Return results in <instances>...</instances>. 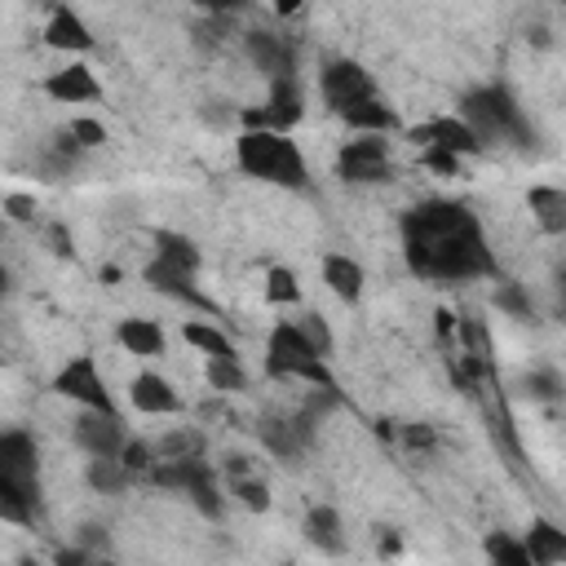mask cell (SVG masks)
Returning a JSON list of instances; mask_svg holds the SVG:
<instances>
[{
  "label": "cell",
  "mask_w": 566,
  "mask_h": 566,
  "mask_svg": "<svg viewBox=\"0 0 566 566\" xmlns=\"http://www.w3.org/2000/svg\"><path fill=\"white\" fill-rule=\"evenodd\" d=\"M323 97H327V106H336V111H345V106H354V102H363V97H376V84H371V75L358 66V62H327L323 66Z\"/></svg>",
  "instance_id": "ba28073f"
},
{
  "label": "cell",
  "mask_w": 566,
  "mask_h": 566,
  "mask_svg": "<svg viewBox=\"0 0 566 566\" xmlns=\"http://www.w3.org/2000/svg\"><path fill=\"white\" fill-rule=\"evenodd\" d=\"M265 301H274V305H296L301 301V283H296V274L287 265H274L265 274Z\"/></svg>",
  "instance_id": "f1b7e54d"
},
{
  "label": "cell",
  "mask_w": 566,
  "mask_h": 566,
  "mask_svg": "<svg viewBox=\"0 0 566 566\" xmlns=\"http://www.w3.org/2000/svg\"><path fill=\"white\" fill-rule=\"evenodd\" d=\"M243 49H248V57L256 62V71H265L270 80H283V75L296 71L292 49H287L279 35H270V31H248V35H243Z\"/></svg>",
  "instance_id": "5bb4252c"
},
{
  "label": "cell",
  "mask_w": 566,
  "mask_h": 566,
  "mask_svg": "<svg viewBox=\"0 0 566 566\" xmlns=\"http://www.w3.org/2000/svg\"><path fill=\"white\" fill-rule=\"evenodd\" d=\"M44 93L49 97H57V102H97L102 97V84L93 80V71L88 66H80V62H71V66H62V71H53L49 80H44Z\"/></svg>",
  "instance_id": "9a60e30c"
},
{
  "label": "cell",
  "mask_w": 566,
  "mask_h": 566,
  "mask_svg": "<svg viewBox=\"0 0 566 566\" xmlns=\"http://www.w3.org/2000/svg\"><path fill=\"white\" fill-rule=\"evenodd\" d=\"M402 438H407L411 447H433V429H424V424H411Z\"/></svg>",
  "instance_id": "b9f144b4"
},
{
  "label": "cell",
  "mask_w": 566,
  "mask_h": 566,
  "mask_svg": "<svg viewBox=\"0 0 566 566\" xmlns=\"http://www.w3.org/2000/svg\"><path fill=\"white\" fill-rule=\"evenodd\" d=\"M526 389H531L535 398H544V402H553V398H557V376H553V371H535V376L526 380Z\"/></svg>",
  "instance_id": "ab89813d"
},
{
  "label": "cell",
  "mask_w": 566,
  "mask_h": 566,
  "mask_svg": "<svg viewBox=\"0 0 566 566\" xmlns=\"http://www.w3.org/2000/svg\"><path fill=\"white\" fill-rule=\"evenodd\" d=\"M323 283H327L340 301H358V296H363V265H358L354 256L327 252V256H323Z\"/></svg>",
  "instance_id": "ffe728a7"
},
{
  "label": "cell",
  "mask_w": 566,
  "mask_h": 566,
  "mask_svg": "<svg viewBox=\"0 0 566 566\" xmlns=\"http://www.w3.org/2000/svg\"><path fill=\"white\" fill-rule=\"evenodd\" d=\"M296 327H301V332H305V340H310V345H314V349H318V354H323V358H327V354H332V332H327V323H323V318H318V314H305V318H301V323H296Z\"/></svg>",
  "instance_id": "8d00e7d4"
},
{
  "label": "cell",
  "mask_w": 566,
  "mask_h": 566,
  "mask_svg": "<svg viewBox=\"0 0 566 566\" xmlns=\"http://www.w3.org/2000/svg\"><path fill=\"white\" fill-rule=\"evenodd\" d=\"M142 279H146L159 296H172V301H186V305H195V310H212V314H217V305L195 287V274L181 270V265H172V261H159V256H155Z\"/></svg>",
  "instance_id": "7c38bea8"
},
{
  "label": "cell",
  "mask_w": 566,
  "mask_h": 566,
  "mask_svg": "<svg viewBox=\"0 0 566 566\" xmlns=\"http://www.w3.org/2000/svg\"><path fill=\"white\" fill-rule=\"evenodd\" d=\"M354 133H394L398 128V115L380 102V97H363V102H354V106H345V111H336Z\"/></svg>",
  "instance_id": "d6986e66"
},
{
  "label": "cell",
  "mask_w": 566,
  "mask_h": 566,
  "mask_svg": "<svg viewBox=\"0 0 566 566\" xmlns=\"http://www.w3.org/2000/svg\"><path fill=\"white\" fill-rule=\"evenodd\" d=\"M203 13H234V9H243V0H195Z\"/></svg>",
  "instance_id": "60d3db41"
},
{
  "label": "cell",
  "mask_w": 566,
  "mask_h": 566,
  "mask_svg": "<svg viewBox=\"0 0 566 566\" xmlns=\"http://www.w3.org/2000/svg\"><path fill=\"white\" fill-rule=\"evenodd\" d=\"M181 336H186L199 354H208V358H239V354H234V340H230L221 327H212V323H199V318H195V323L181 327Z\"/></svg>",
  "instance_id": "d4e9b609"
},
{
  "label": "cell",
  "mask_w": 566,
  "mask_h": 566,
  "mask_svg": "<svg viewBox=\"0 0 566 566\" xmlns=\"http://www.w3.org/2000/svg\"><path fill=\"white\" fill-rule=\"evenodd\" d=\"M53 252H62V256L71 252V243H66V230H62V226H53Z\"/></svg>",
  "instance_id": "ee69618b"
},
{
  "label": "cell",
  "mask_w": 566,
  "mask_h": 566,
  "mask_svg": "<svg viewBox=\"0 0 566 566\" xmlns=\"http://www.w3.org/2000/svg\"><path fill=\"white\" fill-rule=\"evenodd\" d=\"M155 256L159 261H172L190 274H199V248L186 239V234H172V230H155Z\"/></svg>",
  "instance_id": "484cf974"
},
{
  "label": "cell",
  "mask_w": 566,
  "mask_h": 566,
  "mask_svg": "<svg viewBox=\"0 0 566 566\" xmlns=\"http://www.w3.org/2000/svg\"><path fill=\"white\" fill-rule=\"evenodd\" d=\"M9 292V274H4V265H0V296Z\"/></svg>",
  "instance_id": "f6af8a7d"
},
{
  "label": "cell",
  "mask_w": 566,
  "mask_h": 566,
  "mask_svg": "<svg viewBox=\"0 0 566 566\" xmlns=\"http://www.w3.org/2000/svg\"><path fill=\"white\" fill-rule=\"evenodd\" d=\"M486 557H495V566H531L526 544H517V539H509V535H500V531L486 539Z\"/></svg>",
  "instance_id": "4dcf8cb0"
},
{
  "label": "cell",
  "mask_w": 566,
  "mask_h": 566,
  "mask_svg": "<svg viewBox=\"0 0 566 566\" xmlns=\"http://www.w3.org/2000/svg\"><path fill=\"white\" fill-rule=\"evenodd\" d=\"M208 385L221 389V394H234V389L248 385V376H243L239 358H208Z\"/></svg>",
  "instance_id": "f546056e"
},
{
  "label": "cell",
  "mask_w": 566,
  "mask_h": 566,
  "mask_svg": "<svg viewBox=\"0 0 566 566\" xmlns=\"http://www.w3.org/2000/svg\"><path fill=\"white\" fill-rule=\"evenodd\" d=\"M411 142H420V146H438V150H451V155H478V150H482L478 133H473L460 115L424 119L420 128H411Z\"/></svg>",
  "instance_id": "30bf717a"
},
{
  "label": "cell",
  "mask_w": 566,
  "mask_h": 566,
  "mask_svg": "<svg viewBox=\"0 0 566 566\" xmlns=\"http://www.w3.org/2000/svg\"><path fill=\"white\" fill-rule=\"evenodd\" d=\"M301 4H305V0H270V9H274L279 18H292V13H301Z\"/></svg>",
  "instance_id": "7bdbcfd3"
},
{
  "label": "cell",
  "mask_w": 566,
  "mask_h": 566,
  "mask_svg": "<svg viewBox=\"0 0 566 566\" xmlns=\"http://www.w3.org/2000/svg\"><path fill=\"white\" fill-rule=\"evenodd\" d=\"M75 442L88 451V455H119L124 447V424L115 411H88L75 420Z\"/></svg>",
  "instance_id": "4fadbf2b"
},
{
  "label": "cell",
  "mask_w": 566,
  "mask_h": 566,
  "mask_svg": "<svg viewBox=\"0 0 566 566\" xmlns=\"http://www.w3.org/2000/svg\"><path fill=\"white\" fill-rule=\"evenodd\" d=\"M301 115H305V106H301V88H296L292 75H283V80H274L265 111H248L243 124H248V128H274V133H287Z\"/></svg>",
  "instance_id": "9c48e42d"
},
{
  "label": "cell",
  "mask_w": 566,
  "mask_h": 566,
  "mask_svg": "<svg viewBox=\"0 0 566 566\" xmlns=\"http://www.w3.org/2000/svg\"><path fill=\"white\" fill-rule=\"evenodd\" d=\"M460 119L478 133V142H486V137H495V142L509 137V142H517V146H531V142H535V133H531L522 106L513 102V93H509L504 84L469 88V93L460 97Z\"/></svg>",
  "instance_id": "3957f363"
},
{
  "label": "cell",
  "mask_w": 566,
  "mask_h": 566,
  "mask_svg": "<svg viewBox=\"0 0 566 566\" xmlns=\"http://www.w3.org/2000/svg\"><path fill=\"white\" fill-rule=\"evenodd\" d=\"M402 252L411 274L438 279V283L495 274V256L482 239L478 217L451 199H429L402 217Z\"/></svg>",
  "instance_id": "6da1fadb"
},
{
  "label": "cell",
  "mask_w": 566,
  "mask_h": 566,
  "mask_svg": "<svg viewBox=\"0 0 566 566\" xmlns=\"http://www.w3.org/2000/svg\"><path fill=\"white\" fill-rule=\"evenodd\" d=\"M4 212H9L13 221H35V199H31V195H9V199H4Z\"/></svg>",
  "instance_id": "f35d334b"
},
{
  "label": "cell",
  "mask_w": 566,
  "mask_h": 566,
  "mask_svg": "<svg viewBox=\"0 0 566 566\" xmlns=\"http://www.w3.org/2000/svg\"><path fill=\"white\" fill-rule=\"evenodd\" d=\"M159 486H172V491H186L195 500V509L203 517H221V495H217V478H212V464L199 455H177V460H155L150 473Z\"/></svg>",
  "instance_id": "277c9868"
},
{
  "label": "cell",
  "mask_w": 566,
  "mask_h": 566,
  "mask_svg": "<svg viewBox=\"0 0 566 566\" xmlns=\"http://www.w3.org/2000/svg\"><path fill=\"white\" fill-rule=\"evenodd\" d=\"M526 203H531V217L539 221L544 234H562L566 230V195L557 186H531Z\"/></svg>",
  "instance_id": "44dd1931"
},
{
  "label": "cell",
  "mask_w": 566,
  "mask_h": 566,
  "mask_svg": "<svg viewBox=\"0 0 566 566\" xmlns=\"http://www.w3.org/2000/svg\"><path fill=\"white\" fill-rule=\"evenodd\" d=\"M53 389H57L62 398H71V402L88 407V411H115V398H111V389H106V380L97 376V363H93L88 354L71 358V363L57 371Z\"/></svg>",
  "instance_id": "52a82bcc"
},
{
  "label": "cell",
  "mask_w": 566,
  "mask_h": 566,
  "mask_svg": "<svg viewBox=\"0 0 566 566\" xmlns=\"http://www.w3.org/2000/svg\"><path fill=\"white\" fill-rule=\"evenodd\" d=\"M239 168L256 181L287 186V190H305V181H310L301 146L287 133H274V128H248L239 137Z\"/></svg>",
  "instance_id": "7a4b0ae2"
},
{
  "label": "cell",
  "mask_w": 566,
  "mask_h": 566,
  "mask_svg": "<svg viewBox=\"0 0 566 566\" xmlns=\"http://www.w3.org/2000/svg\"><path fill=\"white\" fill-rule=\"evenodd\" d=\"M336 172H340L345 181H358V186L389 181L394 164H389V142H385V133H358L354 142H345L340 155H336Z\"/></svg>",
  "instance_id": "5b68a950"
},
{
  "label": "cell",
  "mask_w": 566,
  "mask_h": 566,
  "mask_svg": "<svg viewBox=\"0 0 566 566\" xmlns=\"http://www.w3.org/2000/svg\"><path fill=\"white\" fill-rule=\"evenodd\" d=\"M115 340H119L128 354H137V358L164 354V332H159V323H150V318H124V323L115 327Z\"/></svg>",
  "instance_id": "603a6c76"
},
{
  "label": "cell",
  "mask_w": 566,
  "mask_h": 566,
  "mask_svg": "<svg viewBox=\"0 0 566 566\" xmlns=\"http://www.w3.org/2000/svg\"><path fill=\"white\" fill-rule=\"evenodd\" d=\"M44 40H49V49H62V53H84V49H93L88 27H84L80 13H71V9H53L49 27H44Z\"/></svg>",
  "instance_id": "e0dca14e"
},
{
  "label": "cell",
  "mask_w": 566,
  "mask_h": 566,
  "mask_svg": "<svg viewBox=\"0 0 566 566\" xmlns=\"http://www.w3.org/2000/svg\"><path fill=\"white\" fill-rule=\"evenodd\" d=\"M424 164L429 168H438V172H460V155H451V150H438V146H424Z\"/></svg>",
  "instance_id": "74e56055"
},
{
  "label": "cell",
  "mask_w": 566,
  "mask_h": 566,
  "mask_svg": "<svg viewBox=\"0 0 566 566\" xmlns=\"http://www.w3.org/2000/svg\"><path fill=\"white\" fill-rule=\"evenodd\" d=\"M305 539L318 544L323 553H340V548H345V535H340V517H336V509H327V504L310 509V513H305Z\"/></svg>",
  "instance_id": "cb8c5ba5"
},
{
  "label": "cell",
  "mask_w": 566,
  "mask_h": 566,
  "mask_svg": "<svg viewBox=\"0 0 566 566\" xmlns=\"http://www.w3.org/2000/svg\"><path fill=\"white\" fill-rule=\"evenodd\" d=\"M261 442H265L274 455H296V451L310 442V416H296V420H265V424H261Z\"/></svg>",
  "instance_id": "7402d4cb"
},
{
  "label": "cell",
  "mask_w": 566,
  "mask_h": 566,
  "mask_svg": "<svg viewBox=\"0 0 566 566\" xmlns=\"http://www.w3.org/2000/svg\"><path fill=\"white\" fill-rule=\"evenodd\" d=\"M66 137H71L80 150H93V146H102V142H106V128H102L97 119H71Z\"/></svg>",
  "instance_id": "d590c367"
},
{
  "label": "cell",
  "mask_w": 566,
  "mask_h": 566,
  "mask_svg": "<svg viewBox=\"0 0 566 566\" xmlns=\"http://www.w3.org/2000/svg\"><path fill=\"white\" fill-rule=\"evenodd\" d=\"M234 495H239L252 513H265V509H270V491H265V482H256V478H243V473H239V478H234Z\"/></svg>",
  "instance_id": "e575fe53"
},
{
  "label": "cell",
  "mask_w": 566,
  "mask_h": 566,
  "mask_svg": "<svg viewBox=\"0 0 566 566\" xmlns=\"http://www.w3.org/2000/svg\"><path fill=\"white\" fill-rule=\"evenodd\" d=\"M119 464L128 469V478H146L155 460H150V447L146 442H124L119 447Z\"/></svg>",
  "instance_id": "836d02e7"
},
{
  "label": "cell",
  "mask_w": 566,
  "mask_h": 566,
  "mask_svg": "<svg viewBox=\"0 0 566 566\" xmlns=\"http://www.w3.org/2000/svg\"><path fill=\"white\" fill-rule=\"evenodd\" d=\"M35 504H40V500H31L27 491L0 482V522H18V526H27V522L35 517Z\"/></svg>",
  "instance_id": "83f0119b"
},
{
  "label": "cell",
  "mask_w": 566,
  "mask_h": 566,
  "mask_svg": "<svg viewBox=\"0 0 566 566\" xmlns=\"http://www.w3.org/2000/svg\"><path fill=\"white\" fill-rule=\"evenodd\" d=\"M0 482L27 491L31 500H40V451H35L31 433L0 429Z\"/></svg>",
  "instance_id": "8992f818"
},
{
  "label": "cell",
  "mask_w": 566,
  "mask_h": 566,
  "mask_svg": "<svg viewBox=\"0 0 566 566\" xmlns=\"http://www.w3.org/2000/svg\"><path fill=\"white\" fill-rule=\"evenodd\" d=\"M495 305H500L504 314H513V318H531V296H526L517 283H500V287H495Z\"/></svg>",
  "instance_id": "d6a6232c"
},
{
  "label": "cell",
  "mask_w": 566,
  "mask_h": 566,
  "mask_svg": "<svg viewBox=\"0 0 566 566\" xmlns=\"http://www.w3.org/2000/svg\"><path fill=\"white\" fill-rule=\"evenodd\" d=\"M522 544H526V553H531V566L566 562V531H557L548 517H535V522H531V535H526Z\"/></svg>",
  "instance_id": "ac0fdd59"
},
{
  "label": "cell",
  "mask_w": 566,
  "mask_h": 566,
  "mask_svg": "<svg viewBox=\"0 0 566 566\" xmlns=\"http://www.w3.org/2000/svg\"><path fill=\"white\" fill-rule=\"evenodd\" d=\"M88 482L97 486V491H124L133 478H128V469L119 464V455H93V464H88Z\"/></svg>",
  "instance_id": "4316f807"
},
{
  "label": "cell",
  "mask_w": 566,
  "mask_h": 566,
  "mask_svg": "<svg viewBox=\"0 0 566 566\" xmlns=\"http://www.w3.org/2000/svg\"><path fill=\"white\" fill-rule=\"evenodd\" d=\"M128 398H133V407H137V411H146V416H168V411H177V407H181L177 389H172L164 376H155V371L133 376Z\"/></svg>",
  "instance_id": "2e32d148"
},
{
  "label": "cell",
  "mask_w": 566,
  "mask_h": 566,
  "mask_svg": "<svg viewBox=\"0 0 566 566\" xmlns=\"http://www.w3.org/2000/svg\"><path fill=\"white\" fill-rule=\"evenodd\" d=\"M159 460H177V455H199L203 451V442H199V433H190V429H172L168 438H159Z\"/></svg>",
  "instance_id": "1f68e13d"
},
{
  "label": "cell",
  "mask_w": 566,
  "mask_h": 566,
  "mask_svg": "<svg viewBox=\"0 0 566 566\" xmlns=\"http://www.w3.org/2000/svg\"><path fill=\"white\" fill-rule=\"evenodd\" d=\"M305 358H323V354L305 340V332H301L296 323H279V327L270 332L265 371H270V376H279V380H287V376H292V367H296V363H305Z\"/></svg>",
  "instance_id": "8fae6325"
}]
</instances>
